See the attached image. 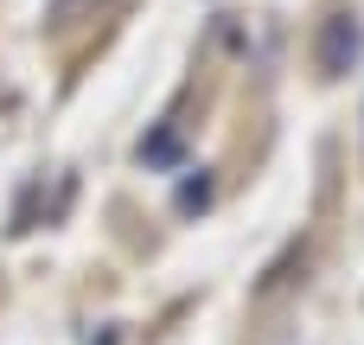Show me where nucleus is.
Returning a JSON list of instances; mask_svg holds the SVG:
<instances>
[{
	"label": "nucleus",
	"instance_id": "obj_1",
	"mask_svg": "<svg viewBox=\"0 0 364 345\" xmlns=\"http://www.w3.org/2000/svg\"><path fill=\"white\" fill-rule=\"evenodd\" d=\"M364 58V26L352 13H339V19H326V32H320V64L333 70V77H346L352 64Z\"/></svg>",
	"mask_w": 364,
	"mask_h": 345
},
{
	"label": "nucleus",
	"instance_id": "obj_2",
	"mask_svg": "<svg viewBox=\"0 0 364 345\" xmlns=\"http://www.w3.org/2000/svg\"><path fill=\"white\" fill-rule=\"evenodd\" d=\"M179 160V134L173 128H160L154 141H141V166H173Z\"/></svg>",
	"mask_w": 364,
	"mask_h": 345
},
{
	"label": "nucleus",
	"instance_id": "obj_3",
	"mask_svg": "<svg viewBox=\"0 0 364 345\" xmlns=\"http://www.w3.org/2000/svg\"><path fill=\"white\" fill-rule=\"evenodd\" d=\"M205 205H211V173L198 166V173L179 179V211H205Z\"/></svg>",
	"mask_w": 364,
	"mask_h": 345
}]
</instances>
